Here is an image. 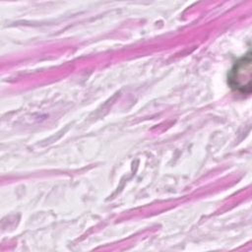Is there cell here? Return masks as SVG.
<instances>
[{"mask_svg":"<svg viewBox=\"0 0 252 252\" xmlns=\"http://www.w3.org/2000/svg\"><path fill=\"white\" fill-rule=\"evenodd\" d=\"M251 53L235 62L228 74V84L240 94H248L251 92Z\"/></svg>","mask_w":252,"mask_h":252,"instance_id":"1","label":"cell"}]
</instances>
